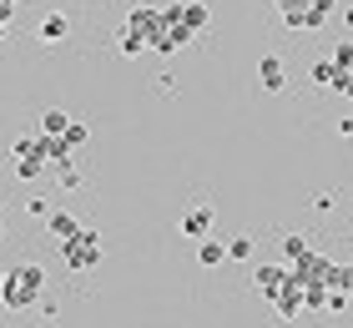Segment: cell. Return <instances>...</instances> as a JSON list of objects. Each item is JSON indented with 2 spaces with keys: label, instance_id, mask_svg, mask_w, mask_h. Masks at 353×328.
<instances>
[{
  "label": "cell",
  "instance_id": "12",
  "mask_svg": "<svg viewBox=\"0 0 353 328\" xmlns=\"http://www.w3.org/2000/svg\"><path fill=\"white\" fill-rule=\"evenodd\" d=\"M176 15H182V21H187L192 30H197V36H202L207 26H212V10H207L202 0H176Z\"/></svg>",
  "mask_w": 353,
  "mask_h": 328
},
{
  "label": "cell",
  "instance_id": "27",
  "mask_svg": "<svg viewBox=\"0 0 353 328\" xmlns=\"http://www.w3.org/2000/svg\"><path fill=\"white\" fill-rule=\"evenodd\" d=\"M6 30H10V15H0V41H6Z\"/></svg>",
  "mask_w": 353,
  "mask_h": 328
},
{
  "label": "cell",
  "instance_id": "16",
  "mask_svg": "<svg viewBox=\"0 0 353 328\" xmlns=\"http://www.w3.org/2000/svg\"><path fill=\"white\" fill-rule=\"evenodd\" d=\"M61 137H66V146H71V152H81V146L91 142V126H86L81 117H71V122H66V131H61Z\"/></svg>",
  "mask_w": 353,
  "mask_h": 328
},
{
  "label": "cell",
  "instance_id": "29",
  "mask_svg": "<svg viewBox=\"0 0 353 328\" xmlns=\"http://www.w3.org/2000/svg\"><path fill=\"white\" fill-rule=\"evenodd\" d=\"M6 278H10V273H6V268H0V288H6Z\"/></svg>",
  "mask_w": 353,
  "mask_h": 328
},
{
  "label": "cell",
  "instance_id": "4",
  "mask_svg": "<svg viewBox=\"0 0 353 328\" xmlns=\"http://www.w3.org/2000/svg\"><path fill=\"white\" fill-rule=\"evenodd\" d=\"M333 6H339V0H278L288 30H318V26H328Z\"/></svg>",
  "mask_w": 353,
  "mask_h": 328
},
{
  "label": "cell",
  "instance_id": "20",
  "mask_svg": "<svg viewBox=\"0 0 353 328\" xmlns=\"http://www.w3.org/2000/svg\"><path fill=\"white\" fill-rule=\"evenodd\" d=\"M313 81H318V86H333V81H339V66H333V61H318V66H313Z\"/></svg>",
  "mask_w": 353,
  "mask_h": 328
},
{
  "label": "cell",
  "instance_id": "17",
  "mask_svg": "<svg viewBox=\"0 0 353 328\" xmlns=\"http://www.w3.org/2000/svg\"><path fill=\"white\" fill-rule=\"evenodd\" d=\"M252 253H258V242H252V238H228V258L232 262H252Z\"/></svg>",
  "mask_w": 353,
  "mask_h": 328
},
{
  "label": "cell",
  "instance_id": "6",
  "mask_svg": "<svg viewBox=\"0 0 353 328\" xmlns=\"http://www.w3.org/2000/svg\"><path fill=\"white\" fill-rule=\"evenodd\" d=\"M272 308H278V318H283V323H298V313H308V308H303V288H298L293 268H288V283H283L278 298H272Z\"/></svg>",
  "mask_w": 353,
  "mask_h": 328
},
{
  "label": "cell",
  "instance_id": "5",
  "mask_svg": "<svg viewBox=\"0 0 353 328\" xmlns=\"http://www.w3.org/2000/svg\"><path fill=\"white\" fill-rule=\"evenodd\" d=\"M197 36L182 15H176V6H162V26H157V36H152V51H162V56H172V51H182V46Z\"/></svg>",
  "mask_w": 353,
  "mask_h": 328
},
{
  "label": "cell",
  "instance_id": "8",
  "mask_svg": "<svg viewBox=\"0 0 353 328\" xmlns=\"http://www.w3.org/2000/svg\"><path fill=\"white\" fill-rule=\"evenodd\" d=\"M36 157L46 162V167H66V162H71L76 152L66 146V137H51V131H36Z\"/></svg>",
  "mask_w": 353,
  "mask_h": 328
},
{
  "label": "cell",
  "instance_id": "2",
  "mask_svg": "<svg viewBox=\"0 0 353 328\" xmlns=\"http://www.w3.org/2000/svg\"><path fill=\"white\" fill-rule=\"evenodd\" d=\"M157 26H162V6H132V10H126V26H121V56L152 51Z\"/></svg>",
  "mask_w": 353,
  "mask_h": 328
},
{
  "label": "cell",
  "instance_id": "13",
  "mask_svg": "<svg viewBox=\"0 0 353 328\" xmlns=\"http://www.w3.org/2000/svg\"><path fill=\"white\" fill-rule=\"evenodd\" d=\"M222 258H228V242H217V238H197V262H202V268H217Z\"/></svg>",
  "mask_w": 353,
  "mask_h": 328
},
{
  "label": "cell",
  "instance_id": "1",
  "mask_svg": "<svg viewBox=\"0 0 353 328\" xmlns=\"http://www.w3.org/2000/svg\"><path fill=\"white\" fill-rule=\"evenodd\" d=\"M41 293H46V268L41 262H21V268L6 278V288H0V303H6L10 313H26V308H36Z\"/></svg>",
  "mask_w": 353,
  "mask_h": 328
},
{
  "label": "cell",
  "instance_id": "25",
  "mask_svg": "<svg viewBox=\"0 0 353 328\" xmlns=\"http://www.w3.org/2000/svg\"><path fill=\"white\" fill-rule=\"evenodd\" d=\"M333 91H343L348 102H353V71H339V81H333Z\"/></svg>",
  "mask_w": 353,
  "mask_h": 328
},
{
  "label": "cell",
  "instance_id": "15",
  "mask_svg": "<svg viewBox=\"0 0 353 328\" xmlns=\"http://www.w3.org/2000/svg\"><path fill=\"white\" fill-rule=\"evenodd\" d=\"M46 227H51V238H56V242H66V238H71L81 222H76L71 212H51V218H46Z\"/></svg>",
  "mask_w": 353,
  "mask_h": 328
},
{
  "label": "cell",
  "instance_id": "28",
  "mask_svg": "<svg viewBox=\"0 0 353 328\" xmlns=\"http://www.w3.org/2000/svg\"><path fill=\"white\" fill-rule=\"evenodd\" d=\"M343 21H348V30H353V6H348V10H343Z\"/></svg>",
  "mask_w": 353,
  "mask_h": 328
},
{
  "label": "cell",
  "instance_id": "10",
  "mask_svg": "<svg viewBox=\"0 0 353 328\" xmlns=\"http://www.w3.org/2000/svg\"><path fill=\"white\" fill-rule=\"evenodd\" d=\"M258 86L272 91V96L288 86V71H283V61H278V56H263V61H258Z\"/></svg>",
  "mask_w": 353,
  "mask_h": 328
},
{
  "label": "cell",
  "instance_id": "24",
  "mask_svg": "<svg viewBox=\"0 0 353 328\" xmlns=\"http://www.w3.org/2000/svg\"><path fill=\"white\" fill-rule=\"evenodd\" d=\"M36 308H41V313H46V318H61V303L51 298V293H41V298H36Z\"/></svg>",
  "mask_w": 353,
  "mask_h": 328
},
{
  "label": "cell",
  "instance_id": "22",
  "mask_svg": "<svg viewBox=\"0 0 353 328\" xmlns=\"http://www.w3.org/2000/svg\"><path fill=\"white\" fill-rule=\"evenodd\" d=\"M56 177H61V187H81V172H76V162H66V167H56Z\"/></svg>",
  "mask_w": 353,
  "mask_h": 328
},
{
  "label": "cell",
  "instance_id": "11",
  "mask_svg": "<svg viewBox=\"0 0 353 328\" xmlns=\"http://www.w3.org/2000/svg\"><path fill=\"white\" fill-rule=\"evenodd\" d=\"M176 227H182V238H207L212 233V207H187Z\"/></svg>",
  "mask_w": 353,
  "mask_h": 328
},
{
  "label": "cell",
  "instance_id": "3",
  "mask_svg": "<svg viewBox=\"0 0 353 328\" xmlns=\"http://www.w3.org/2000/svg\"><path fill=\"white\" fill-rule=\"evenodd\" d=\"M61 248V262H66L71 273H91L96 262H101V238L91 233V227H76L66 242H56Z\"/></svg>",
  "mask_w": 353,
  "mask_h": 328
},
{
  "label": "cell",
  "instance_id": "30",
  "mask_svg": "<svg viewBox=\"0 0 353 328\" xmlns=\"http://www.w3.org/2000/svg\"><path fill=\"white\" fill-rule=\"evenodd\" d=\"M0 233H6V227H0Z\"/></svg>",
  "mask_w": 353,
  "mask_h": 328
},
{
  "label": "cell",
  "instance_id": "23",
  "mask_svg": "<svg viewBox=\"0 0 353 328\" xmlns=\"http://www.w3.org/2000/svg\"><path fill=\"white\" fill-rule=\"evenodd\" d=\"M26 212L30 218H51V202H46V197H26Z\"/></svg>",
  "mask_w": 353,
  "mask_h": 328
},
{
  "label": "cell",
  "instance_id": "26",
  "mask_svg": "<svg viewBox=\"0 0 353 328\" xmlns=\"http://www.w3.org/2000/svg\"><path fill=\"white\" fill-rule=\"evenodd\" d=\"M339 137H353V117H343V122H339Z\"/></svg>",
  "mask_w": 353,
  "mask_h": 328
},
{
  "label": "cell",
  "instance_id": "21",
  "mask_svg": "<svg viewBox=\"0 0 353 328\" xmlns=\"http://www.w3.org/2000/svg\"><path fill=\"white\" fill-rule=\"evenodd\" d=\"M303 253H308V238H298V233H293V238H283V258H288V262L303 258Z\"/></svg>",
  "mask_w": 353,
  "mask_h": 328
},
{
  "label": "cell",
  "instance_id": "9",
  "mask_svg": "<svg viewBox=\"0 0 353 328\" xmlns=\"http://www.w3.org/2000/svg\"><path fill=\"white\" fill-rule=\"evenodd\" d=\"M66 36H71V15H66V10H51V15L41 21V30H36L41 46H61Z\"/></svg>",
  "mask_w": 353,
  "mask_h": 328
},
{
  "label": "cell",
  "instance_id": "7",
  "mask_svg": "<svg viewBox=\"0 0 353 328\" xmlns=\"http://www.w3.org/2000/svg\"><path fill=\"white\" fill-rule=\"evenodd\" d=\"M283 283H288V262H258V273H252V288H258L268 303L283 293Z\"/></svg>",
  "mask_w": 353,
  "mask_h": 328
},
{
  "label": "cell",
  "instance_id": "18",
  "mask_svg": "<svg viewBox=\"0 0 353 328\" xmlns=\"http://www.w3.org/2000/svg\"><path fill=\"white\" fill-rule=\"evenodd\" d=\"M66 122H71V111H46V117H41V131H51V137H61V131H66Z\"/></svg>",
  "mask_w": 353,
  "mask_h": 328
},
{
  "label": "cell",
  "instance_id": "14",
  "mask_svg": "<svg viewBox=\"0 0 353 328\" xmlns=\"http://www.w3.org/2000/svg\"><path fill=\"white\" fill-rule=\"evenodd\" d=\"M10 167H15V177H21V182H36V177L46 172V162H41L36 152H26V157H10Z\"/></svg>",
  "mask_w": 353,
  "mask_h": 328
},
{
  "label": "cell",
  "instance_id": "19",
  "mask_svg": "<svg viewBox=\"0 0 353 328\" xmlns=\"http://www.w3.org/2000/svg\"><path fill=\"white\" fill-rule=\"evenodd\" d=\"M333 66H339V71H353V41H339L333 46V56H328Z\"/></svg>",
  "mask_w": 353,
  "mask_h": 328
}]
</instances>
